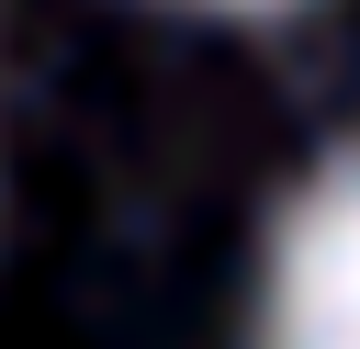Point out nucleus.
I'll list each match as a JSON object with an SVG mask.
<instances>
[{
    "label": "nucleus",
    "mask_w": 360,
    "mask_h": 349,
    "mask_svg": "<svg viewBox=\"0 0 360 349\" xmlns=\"http://www.w3.org/2000/svg\"><path fill=\"white\" fill-rule=\"evenodd\" d=\"M214 11H281V0H214Z\"/></svg>",
    "instance_id": "nucleus-2"
},
{
    "label": "nucleus",
    "mask_w": 360,
    "mask_h": 349,
    "mask_svg": "<svg viewBox=\"0 0 360 349\" xmlns=\"http://www.w3.org/2000/svg\"><path fill=\"white\" fill-rule=\"evenodd\" d=\"M259 349H360V135L304 169L259 259Z\"/></svg>",
    "instance_id": "nucleus-1"
}]
</instances>
